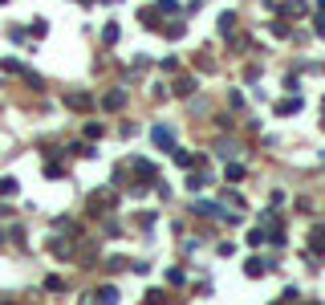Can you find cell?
I'll list each match as a JSON object with an SVG mask.
<instances>
[]
</instances>
